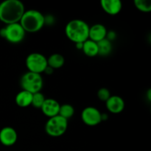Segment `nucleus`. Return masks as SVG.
Returning <instances> with one entry per match:
<instances>
[{
	"label": "nucleus",
	"mask_w": 151,
	"mask_h": 151,
	"mask_svg": "<svg viewBox=\"0 0 151 151\" xmlns=\"http://www.w3.org/2000/svg\"><path fill=\"white\" fill-rule=\"evenodd\" d=\"M25 11L19 0H5L0 3V21L6 24L19 23Z\"/></svg>",
	"instance_id": "f257e3e1"
},
{
	"label": "nucleus",
	"mask_w": 151,
	"mask_h": 151,
	"mask_svg": "<svg viewBox=\"0 0 151 151\" xmlns=\"http://www.w3.org/2000/svg\"><path fill=\"white\" fill-rule=\"evenodd\" d=\"M89 26L84 21L73 19L67 23L65 27V34L70 41L76 43H83L88 39Z\"/></svg>",
	"instance_id": "f03ea898"
},
{
	"label": "nucleus",
	"mask_w": 151,
	"mask_h": 151,
	"mask_svg": "<svg viewBox=\"0 0 151 151\" xmlns=\"http://www.w3.org/2000/svg\"><path fill=\"white\" fill-rule=\"evenodd\" d=\"M19 24L26 32H38L44 26V16L37 10H25Z\"/></svg>",
	"instance_id": "7ed1b4c3"
},
{
	"label": "nucleus",
	"mask_w": 151,
	"mask_h": 151,
	"mask_svg": "<svg viewBox=\"0 0 151 151\" xmlns=\"http://www.w3.org/2000/svg\"><path fill=\"white\" fill-rule=\"evenodd\" d=\"M20 84L22 90L33 94L41 91L44 86V80L41 74L27 72L21 78Z\"/></svg>",
	"instance_id": "20e7f679"
},
{
	"label": "nucleus",
	"mask_w": 151,
	"mask_h": 151,
	"mask_svg": "<svg viewBox=\"0 0 151 151\" xmlns=\"http://www.w3.org/2000/svg\"><path fill=\"white\" fill-rule=\"evenodd\" d=\"M26 32L19 23L7 24L0 29V36L12 44L22 42L25 37Z\"/></svg>",
	"instance_id": "39448f33"
},
{
	"label": "nucleus",
	"mask_w": 151,
	"mask_h": 151,
	"mask_svg": "<svg viewBox=\"0 0 151 151\" xmlns=\"http://www.w3.org/2000/svg\"><path fill=\"white\" fill-rule=\"evenodd\" d=\"M68 128V120L57 115L49 118L45 124V131L50 137H59L65 134Z\"/></svg>",
	"instance_id": "423d86ee"
},
{
	"label": "nucleus",
	"mask_w": 151,
	"mask_h": 151,
	"mask_svg": "<svg viewBox=\"0 0 151 151\" xmlns=\"http://www.w3.org/2000/svg\"><path fill=\"white\" fill-rule=\"evenodd\" d=\"M26 66L28 72L41 74L47 67V58L39 52H32L28 55L26 58Z\"/></svg>",
	"instance_id": "0eeeda50"
},
{
	"label": "nucleus",
	"mask_w": 151,
	"mask_h": 151,
	"mask_svg": "<svg viewBox=\"0 0 151 151\" xmlns=\"http://www.w3.org/2000/svg\"><path fill=\"white\" fill-rule=\"evenodd\" d=\"M101 114L97 108L88 106L81 112V119L85 125L91 127L96 126L102 122Z\"/></svg>",
	"instance_id": "6e6552de"
},
{
	"label": "nucleus",
	"mask_w": 151,
	"mask_h": 151,
	"mask_svg": "<svg viewBox=\"0 0 151 151\" xmlns=\"http://www.w3.org/2000/svg\"><path fill=\"white\" fill-rule=\"evenodd\" d=\"M17 139V132L12 127H4L0 131V142L4 146H13L16 144Z\"/></svg>",
	"instance_id": "1a4fd4ad"
},
{
	"label": "nucleus",
	"mask_w": 151,
	"mask_h": 151,
	"mask_svg": "<svg viewBox=\"0 0 151 151\" xmlns=\"http://www.w3.org/2000/svg\"><path fill=\"white\" fill-rule=\"evenodd\" d=\"M106 109L110 113L117 114L123 111L125 109V101L118 95H111L106 102Z\"/></svg>",
	"instance_id": "9d476101"
},
{
	"label": "nucleus",
	"mask_w": 151,
	"mask_h": 151,
	"mask_svg": "<svg viewBox=\"0 0 151 151\" xmlns=\"http://www.w3.org/2000/svg\"><path fill=\"white\" fill-rule=\"evenodd\" d=\"M60 106L58 102L52 98H46L40 109L47 117L51 118L58 115Z\"/></svg>",
	"instance_id": "9b49d317"
},
{
	"label": "nucleus",
	"mask_w": 151,
	"mask_h": 151,
	"mask_svg": "<svg viewBox=\"0 0 151 151\" xmlns=\"http://www.w3.org/2000/svg\"><path fill=\"white\" fill-rule=\"evenodd\" d=\"M107 32V29L104 25L102 24H95L89 27L88 39L97 43L106 38Z\"/></svg>",
	"instance_id": "f8f14e48"
},
{
	"label": "nucleus",
	"mask_w": 151,
	"mask_h": 151,
	"mask_svg": "<svg viewBox=\"0 0 151 151\" xmlns=\"http://www.w3.org/2000/svg\"><path fill=\"white\" fill-rule=\"evenodd\" d=\"M100 5L104 12L111 16L119 13L122 8V3L119 0H102Z\"/></svg>",
	"instance_id": "ddd939ff"
},
{
	"label": "nucleus",
	"mask_w": 151,
	"mask_h": 151,
	"mask_svg": "<svg viewBox=\"0 0 151 151\" xmlns=\"http://www.w3.org/2000/svg\"><path fill=\"white\" fill-rule=\"evenodd\" d=\"M32 99V94L28 91L22 90L16 96L15 101L16 105L21 108H27L31 106Z\"/></svg>",
	"instance_id": "4468645a"
},
{
	"label": "nucleus",
	"mask_w": 151,
	"mask_h": 151,
	"mask_svg": "<svg viewBox=\"0 0 151 151\" xmlns=\"http://www.w3.org/2000/svg\"><path fill=\"white\" fill-rule=\"evenodd\" d=\"M83 52L88 57H95L98 55L97 43L88 39L84 41L83 44Z\"/></svg>",
	"instance_id": "2eb2a0df"
},
{
	"label": "nucleus",
	"mask_w": 151,
	"mask_h": 151,
	"mask_svg": "<svg viewBox=\"0 0 151 151\" xmlns=\"http://www.w3.org/2000/svg\"><path fill=\"white\" fill-rule=\"evenodd\" d=\"M65 59L61 54L54 53L47 58V65L52 69H60L64 65Z\"/></svg>",
	"instance_id": "dca6fc26"
},
{
	"label": "nucleus",
	"mask_w": 151,
	"mask_h": 151,
	"mask_svg": "<svg viewBox=\"0 0 151 151\" xmlns=\"http://www.w3.org/2000/svg\"><path fill=\"white\" fill-rule=\"evenodd\" d=\"M97 47L98 55L101 56L109 55L112 51V43L106 38L97 42Z\"/></svg>",
	"instance_id": "f3484780"
},
{
	"label": "nucleus",
	"mask_w": 151,
	"mask_h": 151,
	"mask_svg": "<svg viewBox=\"0 0 151 151\" xmlns=\"http://www.w3.org/2000/svg\"><path fill=\"white\" fill-rule=\"evenodd\" d=\"M74 114H75V109L72 105L68 104V103L60 105L58 115L68 120L72 118Z\"/></svg>",
	"instance_id": "a211bd4d"
},
{
	"label": "nucleus",
	"mask_w": 151,
	"mask_h": 151,
	"mask_svg": "<svg viewBox=\"0 0 151 151\" xmlns=\"http://www.w3.org/2000/svg\"><path fill=\"white\" fill-rule=\"evenodd\" d=\"M134 4L139 11L143 13H149L151 11V2L149 0H135Z\"/></svg>",
	"instance_id": "6ab92c4d"
},
{
	"label": "nucleus",
	"mask_w": 151,
	"mask_h": 151,
	"mask_svg": "<svg viewBox=\"0 0 151 151\" xmlns=\"http://www.w3.org/2000/svg\"><path fill=\"white\" fill-rule=\"evenodd\" d=\"M45 100L46 97H44V95L41 92V91H40V92L35 93V94H32L31 106H32L34 108H35V109H41Z\"/></svg>",
	"instance_id": "aec40b11"
},
{
	"label": "nucleus",
	"mask_w": 151,
	"mask_h": 151,
	"mask_svg": "<svg viewBox=\"0 0 151 151\" xmlns=\"http://www.w3.org/2000/svg\"><path fill=\"white\" fill-rule=\"evenodd\" d=\"M111 96V94L110 91L107 88L103 87V88H100L97 91V97L102 102H105L106 103Z\"/></svg>",
	"instance_id": "412c9836"
},
{
	"label": "nucleus",
	"mask_w": 151,
	"mask_h": 151,
	"mask_svg": "<svg viewBox=\"0 0 151 151\" xmlns=\"http://www.w3.org/2000/svg\"><path fill=\"white\" fill-rule=\"evenodd\" d=\"M55 23V18L52 15L44 16V25H52Z\"/></svg>",
	"instance_id": "4be33fe9"
},
{
	"label": "nucleus",
	"mask_w": 151,
	"mask_h": 151,
	"mask_svg": "<svg viewBox=\"0 0 151 151\" xmlns=\"http://www.w3.org/2000/svg\"><path fill=\"white\" fill-rule=\"evenodd\" d=\"M116 33L113 30H111L109 32H107V35H106V39H108L109 41H110L111 42L113 41L114 40L116 39Z\"/></svg>",
	"instance_id": "5701e85b"
},
{
	"label": "nucleus",
	"mask_w": 151,
	"mask_h": 151,
	"mask_svg": "<svg viewBox=\"0 0 151 151\" xmlns=\"http://www.w3.org/2000/svg\"><path fill=\"white\" fill-rule=\"evenodd\" d=\"M53 71H54V69H52L51 67H50L49 66H47V67L46 68L45 70H44V72H45L47 75H51V74L53 73Z\"/></svg>",
	"instance_id": "b1692460"
},
{
	"label": "nucleus",
	"mask_w": 151,
	"mask_h": 151,
	"mask_svg": "<svg viewBox=\"0 0 151 151\" xmlns=\"http://www.w3.org/2000/svg\"><path fill=\"white\" fill-rule=\"evenodd\" d=\"M108 118H109V116H108L107 114H101V120L102 121H106L107 120Z\"/></svg>",
	"instance_id": "393cba45"
},
{
	"label": "nucleus",
	"mask_w": 151,
	"mask_h": 151,
	"mask_svg": "<svg viewBox=\"0 0 151 151\" xmlns=\"http://www.w3.org/2000/svg\"><path fill=\"white\" fill-rule=\"evenodd\" d=\"M83 44V43H76V44H75V46H76V48L78 49V50H82Z\"/></svg>",
	"instance_id": "a878e982"
},
{
	"label": "nucleus",
	"mask_w": 151,
	"mask_h": 151,
	"mask_svg": "<svg viewBox=\"0 0 151 151\" xmlns=\"http://www.w3.org/2000/svg\"><path fill=\"white\" fill-rule=\"evenodd\" d=\"M147 98L148 100V101H150L151 100V90L148 89L147 92Z\"/></svg>",
	"instance_id": "bb28decb"
}]
</instances>
